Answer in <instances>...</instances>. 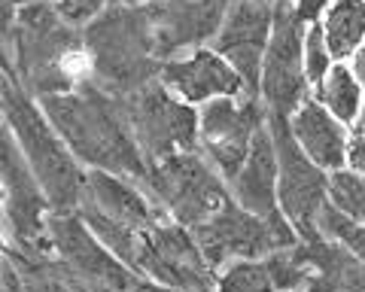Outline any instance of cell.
<instances>
[{
	"label": "cell",
	"instance_id": "8992f818",
	"mask_svg": "<svg viewBox=\"0 0 365 292\" xmlns=\"http://www.w3.org/2000/svg\"><path fill=\"white\" fill-rule=\"evenodd\" d=\"M52 204L46 198L43 183L28 165L25 152L19 150L16 137L4 125V217L6 238L28 259H43L52 253L49 241V217Z\"/></svg>",
	"mask_w": 365,
	"mask_h": 292
},
{
	"label": "cell",
	"instance_id": "cb8c5ba5",
	"mask_svg": "<svg viewBox=\"0 0 365 292\" xmlns=\"http://www.w3.org/2000/svg\"><path fill=\"white\" fill-rule=\"evenodd\" d=\"M317 231L326 234V238H332L338 244H344L350 253H356L362 265H365V222L359 219H350L347 213H341L332 201L319 210L317 217Z\"/></svg>",
	"mask_w": 365,
	"mask_h": 292
},
{
	"label": "cell",
	"instance_id": "9c48e42d",
	"mask_svg": "<svg viewBox=\"0 0 365 292\" xmlns=\"http://www.w3.org/2000/svg\"><path fill=\"white\" fill-rule=\"evenodd\" d=\"M128 113L137 143L150 165L182 150H198L201 110L177 98L158 80L128 98Z\"/></svg>",
	"mask_w": 365,
	"mask_h": 292
},
{
	"label": "cell",
	"instance_id": "5b68a950",
	"mask_svg": "<svg viewBox=\"0 0 365 292\" xmlns=\"http://www.w3.org/2000/svg\"><path fill=\"white\" fill-rule=\"evenodd\" d=\"M134 271L155 286L174 292H213L216 271L204 259L201 246L192 229L180 226L162 213L150 229L143 231V250Z\"/></svg>",
	"mask_w": 365,
	"mask_h": 292
},
{
	"label": "cell",
	"instance_id": "e575fe53",
	"mask_svg": "<svg viewBox=\"0 0 365 292\" xmlns=\"http://www.w3.org/2000/svg\"><path fill=\"white\" fill-rule=\"evenodd\" d=\"M150 4H162V0H150Z\"/></svg>",
	"mask_w": 365,
	"mask_h": 292
},
{
	"label": "cell",
	"instance_id": "277c9868",
	"mask_svg": "<svg viewBox=\"0 0 365 292\" xmlns=\"http://www.w3.org/2000/svg\"><path fill=\"white\" fill-rule=\"evenodd\" d=\"M143 189L158 210L186 229H198L235 201L228 179L201 150H182L162 162H153L146 167Z\"/></svg>",
	"mask_w": 365,
	"mask_h": 292
},
{
	"label": "cell",
	"instance_id": "83f0119b",
	"mask_svg": "<svg viewBox=\"0 0 365 292\" xmlns=\"http://www.w3.org/2000/svg\"><path fill=\"white\" fill-rule=\"evenodd\" d=\"M329 4H332V0H295L292 9L304 25H317V21H323Z\"/></svg>",
	"mask_w": 365,
	"mask_h": 292
},
{
	"label": "cell",
	"instance_id": "e0dca14e",
	"mask_svg": "<svg viewBox=\"0 0 365 292\" xmlns=\"http://www.w3.org/2000/svg\"><path fill=\"white\" fill-rule=\"evenodd\" d=\"M289 131L295 143L302 146V152L323 171L335 174L347 167V146L353 137V128L329 113L314 95L289 116Z\"/></svg>",
	"mask_w": 365,
	"mask_h": 292
},
{
	"label": "cell",
	"instance_id": "4316f807",
	"mask_svg": "<svg viewBox=\"0 0 365 292\" xmlns=\"http://www.w3.org/2000/svg\"><path fill=\"white\" fill-rule=\"evenodd\" d=\"M49 4L73 28L91 25V21H98L110 9V0H49Z\"/></svg>",
	"mask_w": 365,
	"mask_h": 292
},
{
	"label": "cell",
	"instance_id": "d4e9b609",
	"mask_svg": "<svg viewBox=\"0 0 365 292\" xmlns=\"http://www.w3.org/2000/svg\"><path fill=\"white\" fill-rule=\"evenodd\" d=\"M329 201L350 219L365 222V179L350 167L329 174Z\"/></svg>",
	"mask_w": 365,
	"mask_h": 292
},
{
	"label": "cell",
	"instance_id": "ba28073f",
	"mask_svg": "<svg viewBox=\"0 0 365 292\" xmlns=\"http://www.w3.org/2000/svg\"><path fill=\"white\" fill-rule=\"evenodd\" d=\"M49 241H52L55 259L64 268H71L73 277L86 280L91 286H104L116 292H153L155 286L146 277L137 274L134 268L125 265L119 256H113L76 210L52 213Z\"/></svg>",
	"mask_w": 365,
	"mask_h": 292
},
{
	"label": "cell",
	"instance_id": "7a4b0ae2",
	"mask_svg": "<svg viewBox=\"0 0 365 292\" xmlns=\"http://www.w3.org/2000/svg\"><path fill=\"white\" fill-rule=\"evenodd\" d=\"M4 119L19 150L25 152L28 165L46 189L52 213L79 210L86 195V171L79 159L64 143L58 128L46 116L37 95L13 80V71L4 76Z\"/></svg>",
	"mask_w": 365,
	"mask_h": 292
},
{
	"label": "cell",
	"instance_id": "8fae6325",
	"mask_svg": "<svg viewBox=\"0 0 365 292\" xmlns=\"http://www.w3.org/2000/svg\"><path fill=\"white\" fill-rule=\"evenodd\" d=\"M268 125L277 146V165H280V207L299 231V238H314L319 210L329 204V171L314 165L302 152L289 131V119L268 116Z\"/></svg>",
	"mask_w": 365,
	"mask_h": 292
},
{
	"label": "cell",
	"instance_id": "7402d4cb",
	"mask_svg": "<svg viewBox=\"0 0 365 292\" xmlns=\"http://www.w3.org/2000/svg\"><path fill=\"white\" fill-rule=\"evenodd\" d=\"M79 217L86 219V226L98 234V241L107 246V250L113 256H119V259L134 268L137 259H140V250H143V231L140 229H134L128 226V222H122V219H113L107 217V213H101L98 207H91V204H79Z\"/></svg>",
	"mask_w": 365,
	"mask_h": 292
},
{
	"label": "cell",
	"instance_id": "44dd1931",
	"mask_svg": "<svg viewBox=\"0 0 365 292\" xmlns=\"http://www.w3.org/2000/svg\"><path fill=\"white\" fill-rule=\"evenodd\" d=\"M314 98L323 104L329 113L338 116L344 125L353 128V122H356L359 110L365 104V88L359 85V80L353 76L350 64L347 61H338L332 71H329V76L323 83H319L314 88Z\"/></svg>",
	"mask_w": 365,
	"mask_h": 292
},
{
	"label": "cell",
	"instance_id": "484cf974",
	"mask_svg": "<svg viewBox=\"0 0 365 292\" xmlns=\"http://www.w3.org/2000/svg\"><path fill=\"white\" fill-rule=\"evenodd\" d=\"M335 64L338 61H335L332 49H329L326 33H323V28H319V21L317 25H307V33H304V73H307L311 88H317L319 83H323Z\"/></svg>",
	"mask_w": 365,
	"mask_h": 292
},
{
	"label": "cell",
	"instance_id": "836d02e7",
	"mask_svg": "<svg viewBox=\"0 0 365 292\" xmlns=\"http://www.w3.org/2000/svg\"><path fill=\"white\" fill-rule=\"evenodd\" d=\"M125 4H134V6H146L150 0H125Z\"/></svg>",
	"mask_w": 365,
	"mask_h": 292
},
{
	"label": "cell",
	"instance_id": "30bf717a",
	"mask_svg": "<svg viewBox=\"0 0 365 292\" xmlns=\"http://www.w3.org/2000/svg\"><path fill=\"white\" fill-rule=\"evenodd\" d=\"M304 33L307 25L295 16L292 6L277 9L271 46L265 52L259 83V98L265 104L268 116L289 119L314 92L304 73Z\"/></svg>",
	"mask_w": 365,
	"mask_h": 292
},
{
	"label": "cell",
	"instance_id": "3957f363",
	"mask_svg": "<svg viewBox=\"0 0 365 292\" xmlns=\"http://www.w3.org/2000/svg\"><path fill=\"white\" fill-rule=\"evenodd\" d=\"M86 49L91 61V80L86 83H95L110 95L131 98L162 73L146 6L128 4L125 9H107L88 25Z\"/></svg>",
	"mask_w": 365,
	"mask_h": 292
},
{
	"label": "cell",
	"instance_id": "6da1fadb",
	"mask_svg": "<svg viewBox=\"0 0 365 292\" xmlns=\"http://www.w3.org/2000/svg\"><path fill=\"white\" fill-rule=\"evenodd\" d=\"M40 104L86 171H110L143 183L150 162L137 143L128 98L79 83L76 92L46 95Z\"/></svg>",
	"mask_w": 365,
	"mask_h": 292
},
{
	"label": "cell",
	"instance_id": "ffe728a7",
	"mask_svg": "<svg viewBox=\"0 0 365 292\" xmlns=\"http://www.w3.org/2000/svg\"><path fill=\"white\" fill-rule=\"evenodd\" d=\"M319 28L335 61H350L353 52L365 46V0H332Z\"/></svg>",
	"mask_w": 365,
	"mask_h": 292
},
{
	"label": "cell",
	"instance_id": "1f68e13d",
	"mask_svg": "<svg viewBox=\"0 0 365 292\" xmlns=\"http://www.w3.org/2000/svg\"><path fill=\"white\" fill-rule=\"evenodd\" d=\"M256 4H265V6H271V9H287V6L295 4V0H256Z\"/></svg>",
	"mask_w": 365,
	"mask_h": 292
},
{
	"label": "cell",
	"instance_id": "4fadbf2b",
	"mask_svg": "<svg viewBox=\"0 0 365 292\" xmlns=\"http://www.w3.org/2000/svg\"><path fill=\"white\" fill-rule=\"evenodd\" d=\"M235 0H162L146 4L153 25V46L162 61L210 46Z\"/></svg>",
	"mask_w": 365,
	"mask_h": 292
},
{
	"label": "cell",
	"instance_id": "7c38bea8",
	"mask_svg": "<svg viewBox=\"0 0 365 292\" xmlns=\"http://www.w3.org/2000/svg\"><path fill=\"white\" fill-rule=\"evenodd\" d=\"M192 234H195L204 259L216 274L237 259H262L277 246H287L265 219L244 210L237 201H232L213 219L201 222L198 229H192Z\"/></svg>",
	"mask_w": 365,
	"mask_h": 292
},
{
	"label": "cell",
	"instance_id": "ac0fdd59",
	"mask_svg": "<svg viewBox=\"0 0 365 292\" xmlns=\"http://www.w3.org/2000/svg\"><path fill=\"white\" fill-rule=\"evenodd\" d=\"M83 201L140 231H146L162 217V210H158V204L143 189V183H137L131 177H122V174H110V171H86Z\"/></svg>",
	"mask_w": 365,
	"mask_h": 292
},
{
	"label": "cell",
	"instance_id": "d6a6232c",
	"mask_svg": "<svg viewBox=\"0 0 365 292\" xmlns=\"http://www.w3.org/2000/svg\"><path fill=\"white\" fill-rule=\"evenodd\" d=\"M353 134H362V137H365V104H362V110H359L356 122H353Z\"/></svg>",
	"mask_w": 365,
	"mask_h": 292
},
{
	"label": "cell",
	"instance_id": "4dcf8cb0",
	"mask_svg": "<svg viewBox=\"0 0 365 292\" xmlns=\"http://www.w3.org/2000/svg\"><path fill=\"white\" fill-rule=\"evenodd\" d=\"M347 64H350L353 76H356V80H359V85L365 88V46H359L356 52H353V58H350Z\"/></svg>",
	"mask_w": 365,
	"mask_h": 292
},
{
	"label": "cell",
	"instance_id": "5bb4252c",
	"mask_svg": "<svg viewBox=\"0 0 365 292\" xmlns=\"http://www.w3.org/2000/svg\"><path fill=\"white\" fill-rule=\"evenodd\" d=\"M274 19H277V9L256 4V0H235L220 33L210 43L244 76L250 95H259L262 64H265V52L271 46Z\"/></svg>",
	"mask_w": 365,
	"mask_h": 292
},
{
	"label": "cell",
	"instance_id": "603a6c76",
	"mask_svg": "<svg viewBox=\"0 0 365 292\" xmlns=\"http://www.w3.org/2000/svg\"><path fill=\"white\" fill-rule=\"evenodd\" d=\"M216 292H277V283L262 259H237L216 274Z\"/></svg>",
	"mask_w": 365,
	"mask_h": 292
},
{
	"label": "cell",
	"instance_id": "2e32d148",
	"mask_svg": "<svg viewBox=\"0 0 365 292\" xmlns=\"http://www.w3.org/2000/svg\"><path fill=\"white\" fill-rule=\"evenodd\" d=\"M158 83L170 88L177 98H182L186 104H195V107H204L207 100H216V98L250 95L244 76L213 46H198L192 52H182L162 61Z\"/></svg>",
	"mask_w": 365,
	"mask_h": 292
},
{
	"label": "cell",
	"instance_id": "52a82bcc",
	"mask_svg": "<svg viewBox=\"0 0 365 292\" xmlns=\"http://www.w3.org/2000/svg\"><path fill=\"white\" fill-rule=\"evenodd\" d=\"M198 110H201L198 150L232 183L241 174L250 152H253L256 137L268 128V110L259 95L216 98Z\"/></svg>",
	"mask_w": 365,
	"mask_h": 292
},
{
	"label": "cell",
	"instance_id": "f546056e",
	"mask_svg": "<svg viewBox=\"0 0 365 292\" xmlns=\"http://www.w3.org/2000/svg\"><path fill=\"white\" fill-rule=\"evenodd\" d=\"M31 4H37V0H4V25H6V31L13 28V21H16V16L21 13V9H28Z\"/></svg>",
	"mask_w": 365,
	"mask_h": 292
},
{
	"label": "cell",
	"instance_id": "9a60e30c",
	"mask_svg": "<svg viewBox=\"0 0 365 292\" xmlns=\"http://www.w3.org/2000/svg\"><path fill=\"white\" fill-rule=\"evenodd\" d=\"M232 195L244 210L256 213L268 226L283 238V244L292 246L299 244V231L292 229L287 213L280 207V165H277V146H274L271 125L256 137V146L244 162L241 174L232 183Z\"/></svg>",
	"mask_w": 365,
	"mask_h": 292
},
{
	"label": "cell",
	"instance_id": "d6986e66",
	"mask_svg": "<svg viewBox=\"0 0 365 292\" xmlns=\"http://www.w3.org/2000/svg\"><path fill=\"white\" fill-rule=\"evenodd\" d=\"M299 250L314 268L307 292H365V265L344 244L314 234L299 238Z\"/></svg>",
	"mask_w": 365,
	"mask_h": 292
},
{
	"label": "cell",
	"instance_id": "f1b7e54d",
	"mask_svg": "<svg viewBox=\"0 0 365 292\" xmlns=\"http://www.w3.org/2000/svg\"><path fill=\"white\" fill-rule=\"evenodd\" d=\"M347 167L353 174H359L365 179V137L362 134H353L350 146H347Z\"/></svg>",
	"mask_w": 365,
	"mask_h": 292
}]
</instances>
